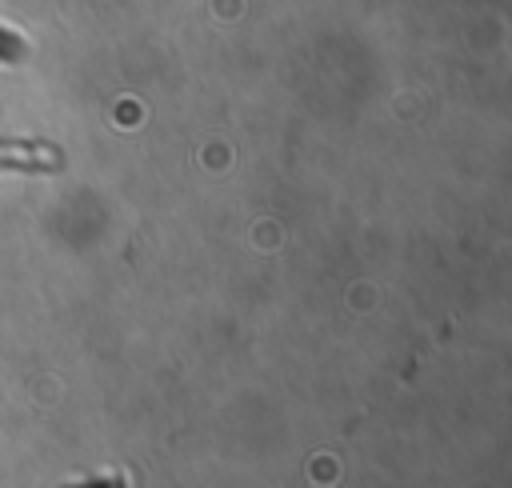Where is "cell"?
Instances as JSON below:
<instances>
[{"instance_id":"6da1fadb","label":"cell","mask_w":512,"mask_h":488,"mask_svg":"<svg viewBox=\"0 0 512 488\" xmlns=\"http://www.w3.org/2000/svg\"><path fill=\"white\" fill-rule=\"evenodd\" d=\"M64 156L44 140L0 136V172H56Z\"/></svg>"},{"instance_id":"7a4b0ae2","label":"cell","mask_w":512,"mask_h":488,"mask_svg":"<svg viewBox=\"0 0 512 488\" xmlns=\"http://www.w3.org/2000/svg\"><path fill=\"white\" fill-rule=\"evenodd\" d=\"M20 52H24V40L16 32L0 28V60H20Z\"/></svg>"},{"instance_id":"3957f363","label":"cell","mask_w":512,"mask_h":488,"mask_svg":"<svg viewBox=\"0 0 512 488\" xmlns=\"http://www.w3.org/2000/svg\"><path fill=\"white\" fill-rule=\"evenodd\" d=\"M68 488H124V480L120 476H88V480L68 484Z\"/></svg>"}]
</instances>
